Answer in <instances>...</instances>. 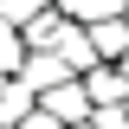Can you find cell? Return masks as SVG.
Returning a JSON list of instances; mask_svg holds the SVG:
<instances>
[{"mask_svg": "<svg viewBox=\"0 0 129 129\" xmlns=\"http://www.w3.org/2000/svg\"><path fill=\"white\" fill-rule=\"evenodd\" d=\"M123 78H129V52H123Z\"/></svg>", "mask_w": 129, "mask_h": 129, "instance_id": "9", "label": "cell"}, {"mask_svg": "<svg viewBox=\"0 0 129 129\" xmlns=\"http://www.w3.org/2000/svg\"><path fill=\"white\" fill-rule=\"evenodd\" d=\"M90 123H97V129H129V110H123V103H103Z\"/></svg>", "mask_w": 129, "mask_h": 129, "instance_id": "7", "label": "cell"}, {"mask_svg": "<svg viewBox=\"0 0 129 129\" xmlns=\"http://www.w3.org/2000/svg\"><path fill=\"white\" fill-rule=\"evenodd\" d=\"M84 90H90V103L103 110V103H123V97H129V78L110 71V64H90V71H84Z\"/></svg>", "mask_w": 129, "mask_h": 129, "instance_id": "4", "label": "cell"}, {"mask_svg": "<svg viewBox=\"0 0 129 129\" xmlns=\"http://www.w3.org/2000/svg\"><path fill=\"white\" fill-rule=\"evenodd\" d=\"M19 78H26V84H32L39 97H45V90H58V84H71L78 71H71V64H64L58 52H32V58L19 64Z\"/></svg>", "mask_w": 129, "mask_h": 129, "instance_id": "2", "label": "cell"}, {"mask_svg": "<svg viewBox=\"0 0 129 129\" xmlns=\"http://www.w3.org/2000/svg\"><path fill=\"white\" fill-rule=\"evenodd\" d=\"M19 64H26V45H19V26L0 19V78H13Z\"/></svg>", "mask_w": 129, "mask_h": 129, "instance_id": "6", "label": "cell"}, {"mask_svg": "<svg viewBox=\"0 0 129 129\" xmlns=\"http://www.w3.org/2000/svg\"><path fill=\"white\" fill-rule=\"evenodd\" d=\"M39 103H45L58 123H90V116H97V103H90V90H84V78H71V84H58V90H45Z\"/></svg>", "mask_w": 129, "mask_h": 129, "instance_id": "1", "label": "cell"}, {"mask_svg": "<svg viewBox=\"0 0 129 129\" xmlns=\"http://www.w3.org/2000/svg\"><path fill=\"white\" fill-rule=\"evenodd\" d=\"M19 129H71V123H58V116H52L45 103H39V110H32V116H26V123H19Z\"/></svg>", "mask_w": 129, "mask_h": 129, "instance_id": "8", "label": "cell"}, {"mask_svg": "<svg viewBox=\"0 0 129 129\" xmlns=\"http://www.w3.org/2000/svg\"><path fill=\"white\" fill-rule=\"evenodd\" d=\"M84 32H90V45H97V58H103V64L129 52V19H97V26H84Z\"/></svg>", "mask_w": 129, "mask_h": 129, "instance_id": "5", "label": "cell"}, {"mask_svg": "<svg viewBox=\"0 0 129 129\" xmlns=\"http://www.w3.org/2000/svg\"><path fill=\"white\" fill-rule=\"evenodd\" d=\"M32 110H39V90L26 78H0V129H19Z\"/></svg>", "mask_w": 129, "mask_h": 129, "instance_id": "3", "label": "cell"}]
</instances>
